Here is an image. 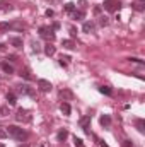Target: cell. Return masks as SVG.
I'll list each match as a JSON object with an SVG mask.
<instances>
[{
  "label": "cell",
  "mask_w": 145,
  "mask_h": 147,
  "mask_svg": "<svg viewBox=\"0 0 145 147\" xmlns=\"http://www.w3.org/2000/svg\"><path fill=\"white\" fill-rule=\"evenodd\" d=\"M5 132H7V135H9V137H12V139H15V140H21V142L27 139V132H26L24 128H21V127H15V125L7 127V128H5Z\"/></svg>",
  "instance_id": "6da1fadb"
},
{
  "label": "cell",
  "mask_w": 145,
  "mask_h": 147,
  "mask_svg": "<svg viewBox=\"0 0 145 147\" xmlns=\"http://www.w3.org/2000/svg\"><path fill=\"white\" fill-rule=\"evenodd\" d=\"M39 36L48 39V41H53L55 39V29L53 27H48V26H41L39 27Z\"/></svg>",
  "instance_id": "7a4b0ae2"
},
{
  "label": "cell",
  "mask_w": 145,
  "mask_h": 147,
  "mask_svg": "<svg viewBox=\"0 0 145 147\" xmlns=\"http://www.w3.org/2000/svg\"><path fill=\"white\" fill-rule=\"evenodd\" d=\"M103 7H104L108 12H116V10H120L121 3H120V0H104Z\"/></svg>",
  "instance_id": "3957f363"
},
{
  "label": "cell",
  "mask_w": 145,
  "mask_h": 147,
  "mask_svg": "<svg viewBox=\"0 0 145 147\" xmlns=\"http://www.w3.org/2000/svg\"><path fill=\"white\" fill-rule=\"evenodd\" d=\"M38 87H39V91H43V92H50L53 86H51L50 80H46V79H39V80H38Z\"/></svg>",
  "instance_id": "277c9868"
},
{
  "label": "cell",
  "mask_w": 145,
  "mask_h": 147,
  "mask_svg": "<svg viewBox=\"0 0 145 147\" xmlns=\"http://www.w3.org/2000/svg\"><path fill=\"white\" fill-rule=\"evenodd\" d=\"M15 118H17V122H29V120H31L29 113H27L26 110H22V108H19V110H17V115H15Z\"/></svg>",
  "instance_id": "5b68a950"
},
{
  "label": "cell",
  "mask_w": 145,
  "mask_h": 147,
  "mask_svg": "<svg viewBox=\"0 0 145 147\" xmlns=\"http://www.w3.org/2000/svg\"><path fill=\"white\" fill-rule=\"evenodd\" d=\"M80 127H82V130L85 132V134H91V116H82L80 118Z\"/></svg>",
  "instance_id": "8992f818"
},
{
  "label": "cell",
  "mask_w": 145,
  "mask_h": 147,
  "mask_svg": "<svg viewBox=\"0 0 145 147\" xmlns=\"http://www.w3.org/2000/svg\"><path fill=\"white\" fill-rule=\"evenodd\" d=\"M17 91L21 94H26V96H34V91L27 86V84H22V86H17Z\"/></svg>",
  "instance_id": "52a82bcc"
},
{
  "label": "cell",
  "mask_w": 145,
  "mask_h": 147,
  "mask_svg": "<svg viewBox=\"0 0 145 147\" xmlns=\"http://www.w3.org/2000/svg\"><path fill=\"white\" fill-rule=\"evenodd\" d=\"M94 29H96V24L91 22V21H85L84 26H82V31L84 33H94Z\"/></svg>",
  "instance_id": "ba28073f"
},
{
  "label": "cell",
  "mask_w": 145,
  "mask_h": 147,
  "mask_svg": "<svg viewBox=\"0 0 145 147\" xmlns=\"http://www.w3.org/2000/svg\"><path fill=\"white\" fill-rule=\"evenodd\" d=\"M99 122H101V125H103L104 128H109V127H111V116H109V115H103Z\"/></svg>",
  "instance_id": "9c48e42d"
},
{
  "label": "cell",
  "mask_w": 145,
  "mask_h": 147,
  "mask_svg": "<svg viewBox=\"0 0 145 147\" xmlns=\"http://www.w3.org/2000/svg\"><path fill=\"white\" fill-rule=\"evenodd\" d=\"M0 67H2V70H3L5 74H9V75H10V74H14V67H12V65H9L7 62H2V63H0Z\"/></svg>",
  "instance_id": "30bf717a"
},
{
  "label": "cell",
  "mask_w": 145,
  "mask_h": 147,
  "mask_svg": "<svg viewBox=\"0 0 145 147\" xmlns=\"http://www.w3.org/2000/svg\"><path fill=\"white\" fill-rule=\"evenodd\" d=\"M55 51H56V48H55L53 45H50V43H48V45L44 46V53H46L48 57H53V55H55Z\"/></svg>",
  "instance_id": "8fae6325"
},
{
  "label": "cell",
  "mask_w": 145,
  "mask_h": 147,
  "mask_svg": "<svg viewBox=\"0 0 145 147\" xmlns=\"http://www.w3.org/2000/svg\"><path fill=\"white\" fill-rule=\"evenodd\" d=\"M60 110H62V113H63V115H67V116H68V115H70V111H72V108H70V104H68V103H62V104H60Z\"/></svg>",
  "instance_id": "7c38bea8"
},
{
  "label": "cell",
  "mask_w": 145,
  "mask_h": 147,
  "mask_svg": "<svg viewBox=\"0 0 145 147\" xmlns=\"http://www.w3.org/2000/svg\"><path fill=\"white\" fill-rule=\"evenodd\" d=\"M85 17V14L82 12V10H73L72 12V19H75V21H80V19H84Z\"/></svg>",
  "instance_id": "4fadbf2b"
},
{
  "label": "cell",
  "mask_w": 145,
  "mask_h": 147,
  "mask_svg": "<svg viewBox=\"0 0 145 147\" xmlns=\"http://www.w3.org/2000/svg\"><path fill=\"white\" fill-rule=\"evenodd\" d=\"M7 103H9L10 106H14V104L17 103V98H15L14 92H7Z\"/></svg>",
  "instance_id": "5bb4252c"
},
{
  "label": "cell",
  "mask_w": 145,
  "mask_h": 147,
  "mask_svg": "<svg viewBox=\"0 0 145 147\" xmlns=\"http://www.w3.org/2000/svg\"><path fill=\"white\" fill-rule=\"evenodd\" d=\"M135 125H137V128H138V132H140V134H144V132H145V120L138 118V120L135 122Z\"/></svg>",
  "instance_id": "9a60e30c"
},
{
  "label": "cell",
  "mask_w": 145,
  "mask_h": 147,
  "mask_svg": "<svg viewBox=\"0 0 145 147\" xmlns=\"http://www.w3.org/2000/svg\"><path fill=\"white\" fill-rule=\"evenodd\" d=\"M132 7L135 9V10H138V12H142L145 9V5H144V2H140V0H135L133 3H132Z\"/></svg>",
  "instance_id": "2e32d148"
},
{
  "label": "cell",
  "mask_w": 145,
  "mask_h": 147,
  "mask_svg": "<svg viewBox=\"0 0 145 147\" xmlns=\"http://www.w3.org/2000/svg\"><path fill=\"white\" fill-rule=\"evenodd\" d=\"M10 45L15 48H22V39L21 38H10Z\"/></svg>",
  "instance_id": "e0dca14e"
},
{
  "label": "cell",
  "mask_w": 145,
  "mask_h": 147,
  "mask_svg": "<svg viewBox=\"0 0 145 147\" xmlns=\"http://www.w3.org/2000/svg\"><path fill=\"white\" fill-rule=\"evenodd\" d=\"M60 96L65 98V99H72V98H73L72 91H68V89H62V91H60Z\"/></svg>",
  "instance_id": "ac0fdd59"
},
{
  "label": "cell",
  "mask_w": 145,
  "mask_h": 147,
  "mask_svg": "<svg viewBox=\"0 0 145 147\" xmlns=\"http://www.w3.org/2000/svg\"><path fill=\"white\" fill-rule=\"evenodd\" d=\"M62 46H63V48H67V50H72L75 45H73V41H72V39H63V41H62Z\"/></svg>",
  "instance_id": "d6986e66"
},
{
  "label": "cell",
  "mask_w": 145,
  "mask_h": 147,
  "mask_svg": "<svg viewBox=\"0 0 145 147\" xmlns=\"http://www.w3.org/2000/svg\"><path fill=\"white\" fill-rule=\"evenodd\" d=\"M99 92H101V94H106V96H111V94H113V89L108 87V86H103V87H99Z\"/></svg>",
  "instance_id": "ffe728a7"
},
{
  "label": "cell",
  "mask_w": 145,
  "mask_h": 147,
  "mask_svg": "<svg viewBox=\"0 0 145 147\" xmlns=\"http://www.w3.org/2000/svg\"><path fill=\"white\" fill-rule=\"evenodd\" d=\"M97 24H99V26H103V27H104V26H108V24H109V17L101 15V17H99V21H97Z\"/></svg>",
  "instance_id": "44dd1931"
},
{
  "label": "cell",
  "mask_w": 145,
  "mask_h": 147,
  "mask_svg": "<svg viewBox=\"0 0 145 147\" xmlns=\"http://www.w3.org/2000/svg\"><path fill=\"white\" fill-rule=\"evenodd\" d=\"M63 9H65V12H70V14H72V12L75 10V3L68 2V3H65V7H63Z\"/></svg>",
  "instance_id": "7402d4cb"
},
{
  "label": "cell",
  "mask_w": 145,
  "mask_h": 147,
  "mask_svg": "<svg viewBox=\"0 0 145 147\" xmlns=\"http://www.w3.org/2000/svg\"><path fill=\"white\" fill-rule=\"evenodd\" d=\"M67 137H68V132H67V130H65V128H63V130H60V132H58V140H60V142H62V140H65V139H67Z\"/></svg>",
  "instance_id": "603a6c76"
},
{
  "label": "cell",
  "mask_w": 145,
  "mask_h": 147,
  "mask_svg": "<svg viewBox=\"0 0 145 147\" xmlns=\"http://www.w3.org/2000/svg\"><path fill=\"white\" fill-rule=\"evenodd\" d=\"M21 77H24L26 80H32V75L29 74V70H21Z\"/></svg>",
  "instance_id": "cb8c5ba5"
},
{
  "label": "cell",
  "mask_w": 145,
  "mask_h": 147,
  "mask_svg": "<svg viewBox=\"0 0 145 147\" xmlns=\"http://www.w3.org/2000/svg\"><path fill=\"white\" fill-rule=\"evenodd\" d=\"M10 29V24L9 22H0V31H7Z\"/></svg>",
  "instance_id": "d4e9b609"
},
{
  "label": "cell",
  "mask_w": 145,
  "mask_h": 147,
  "mask_svg": "<svg viewBox=\"0 0 145 147\" xmlns=\"http://www.w3.org/2000/svg\"><path fill=\"white\" fill-rule=\"evenodd\" d=\"M32 50H34V51H36V53H38V51H41V45H39V43H36V41H34V43H32Z\"/></svg>",
  "instance_id": "484cf974"
},
{
  "label": "cell",
  "mask_w": 145,
  "mask_h": 147,
  "mask_svg": "<svg viewBox=\"0 0 145 147\" xmlns=\"http://www.w3.org/2000/svg\"><path fill=\"white\" fill-rule=\"evenodd\" d=\"M73 142H75V147H82V139H77V137H73Z\"/></svg>",
  "instance_id": "4316f807"
},
{
  "label": "cell",
  "mask_w": 145,
  "mask_h": 147,
  "mask_svg": "<svg viewBox=\"0 0 145 147\" xmlns=\"http://www.w3.org/2000/svg\"><path fill=\"white\" fill-rule=\"evenodd\" d=\"M5 137H7V132L3 127H0V139H5Z\"/></svg>",
  "instance_id": "83f0119b"
},
{
  "label": "cell",
  "mask_w": 145,
  "mask_h": 147,
  "mask_svg": "<svg viewBox=\"0 0 145 147\" xmlns=\"http://www.w3.org/2000/svg\"><path fill=\"white\" fill-rule=\"evenodd\" d=\"M123 147H133V142L132 140H123Z\"/></svg>",
  "instance_id": "f1b7e54d"
},
{
  "label": "cell",
  "mask_w": 145,
  "mask_h": 147,
  "mask_svg": "<svg viewBox=\"0 0 145 147\" xmlns=\"http://www.w3.org/2000/svg\"><path fill=\"white\" fill-rule=\"evenodd\" d=\"M130 62H135V63H140V65H144V60H140V58H130Z\"/></svg>",
  "instance_id": "f546056e"
},
{
  "label": "cell",
  "mask_w": 145,
  "mask_h": 147,
  "mask_svg": "<svg viewBox=\"0 0 145 147\" xmlns=\"http://www.w3.org/2000/svg\"><path fill=\"white\" fill-rule=\"evenodd\" d=\"M70 34H72V38H75L77 36V29L75 27H70Z\"/></svg>",
  "instance_id": "4dcf8cb0"
},
{
  "label": "cell",
  "mask_w": 145,
  "mask_h": 147,
  "mask_svg": "<svg viewBox=\"0 0 145 147\" xmlns=\"http://www.w3.org/2000/svg\"><path fill=\"white\" fill-rule=\"evenodd\" d=\"M46 15H48V17H53V15H55V12H53L51 9H48V10H46Z\"/></svg>",
  "instance_id": "1f68e13d"
},
{
  "label": "cell",
  "mask_w": 145,
  "mask_h": 147,
  "mask_svg": "<svg viewBox=\"0 0 145 147\" xmlns=\"http://www.w3.org/2000/svg\"><path fill=\"white\" fill-rule=\"evenodd\" d=\"M94 14H101V7H96L94 9Z\"/></svg>",
  "instance_id": "d6a6232c"
},
{
  "label": "cell",
  "mask_w": 145,
  "mask_h": 147,
  "mask_svg": "<svg viewBox=\"0 0 145 147\" xmlns=\"http://www.w3.org/2000/svg\"><path fill=\"white\" fill-rule=\"evenodd\" d=\"M0 113L2 115H7V108H0Z\"/></svg>",
  "instance_id": "836d02e7"
},
{
  "label": "cell",
  "mask_w": 145,
  "mask_h": 147,
  "mask_svg": "<svg viewBox=\"0 0 145 147\" xmlns=\"http://www.w3.org/2000/svg\"><path fill=\"white\" fill-rule=\"evenodd\" d=\"M99 146H101V147H109V146H108V144H104V142H103V140H101V142H99Z\"/></svg>",
  "instance_id": "e575fe53"
},
{
  "label": "cell",
  "mask_w": 145,
  "mask_h": 147,
  "mask_svg": "<svg viewBox=\"0 0 145 147\" xmlns=\"http://www.w3.org/2000/svg\"><path fill=\"white\" fill-rule=\"evenodd\" d=\"M2 48H3V45H2V43H0V50H2Z\"/></svg>",
  "instance_id": "d590c367"
},
{
  "label": "cell",
  "mask_w": 145,
  "mask_h": 147,
  "mask_svg": "<svg viewBox=\"0 0 145 147\" xmlns=\"http://www.w3.org/2000/svg\"><path fill=\"white\" fill-rule=\"evenodd\" d=\"M140 2H145V0H140Z\"/></svg>",
  "instance_id": "8d00e7d4"
},
{
  "label": "cell",
  "mask_w": 145,
  "mask_h": 147,
  "mask_svg": "<svg viewBox=\"0 0 145 147\" xmlns=\"http://www.w3.org/2000/svg\"><path fill=\"white\" fill-rule=\"evenodd\" d=\"M0 147H3V146H2V144H0Z\"/></svg>",
  "instance_id": "74e56055"
},
{
  "label": "cell",
  "mask_w": 145,
  "mask_h": 147,
  "mask_svg": "<svg viewBox=\"0 0 145 147\" xmlns=\"http://www.w3.org/2000/svg\"><path fill=\"white\" fill-rule=\"evenodd\" d=\"M39 147H44V146H39Z\"/></svg>",
  "instance_id": "f35d334b"
}]
</instances>
